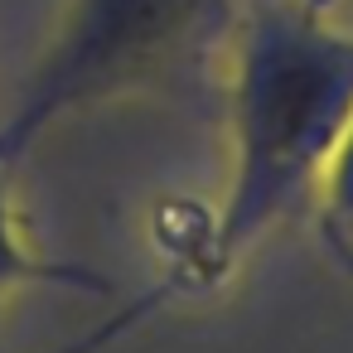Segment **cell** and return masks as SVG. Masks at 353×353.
Returning <instances> with one entry per match:
<instances>
[{
  "label": "cell",
  "mask_w": 353,
  "mask_h": 353,
  "mask_svg": "<svg viewBox=\"0 0 353 353\" xmlns=\"http://www.w3.org/2000/svg\"><path fill=\"white\" fill-rule=\"evenodd\" d=\"M184 290V281L174 276V271H165L155 285H145L141 295H131L121 310H112L107 319H97L92 329H83V334H73L68 343H59V348H49V353H112L117 343H126L141 324H150L174 295Z\"/></svg>",
  "instance_id": "5"
},
{
  "label": "cell",
  "mask_w": 353,
  "mask_h": 353,
  "mask_svg": "<svg viewBox=\"0 0 353 353\" xmlns=\"http://www.w3.org/2000/svg\"><path fill=\"white\" fill-rule=\"evenodd\" d=\"M73 290V295H117L112 276L83 266V261H59L30 247L15 208V174L0 170V310H6L20 290Z\"/></svg>",
  "instance_id": "3"
},
{
  "label": "cell",
  "mask_w": 353,
  "mask_h": 353,
  "mask_svg": "<svg viewBox=\"0 0 353 353\" xmlns=\"http://www.w3.org/2000/svg\"><path fill=\"white\" fill-rule=\"evenodd\" d=\"M353 121V30L334 25L324 0L252 6L232 44L228 126L232 170L208 237L174 276L223 285L232 266L310 199L329 150Z\"/></svg>",
  "instance_id": "1"
},
{
  "label": "cell",
  "mask_w": 353,
  "mask_h": 353,
  "mask_svg": "<svg viewBox=\"0 0 353 353\" xmlns=\"http://www.w3.org/2000/svg\"><path fill=\"white\" fill-rule=\"evenodd\" d=\"M310 194H314V228H319L329 261L343 276H353V121L329 150Z\"/></svg>",
  "instance_id": "4"
},
{
  "label": "cell",
  "mask_w": 353,
  "mask_h": 353,
  "mask_svg": "<svg viewBox=\"0 0 353 353\" xmlns=\"http://www.w3.org/2000/svg\"><path fill=\"white\" fill-rule=\"evenodd\" d=\"M223 20L228 0H68L49 49L0 121V170L15 174L63 117L160 83Z\"/></svg>",
  "instance_id": "2"
}]
</instances>
